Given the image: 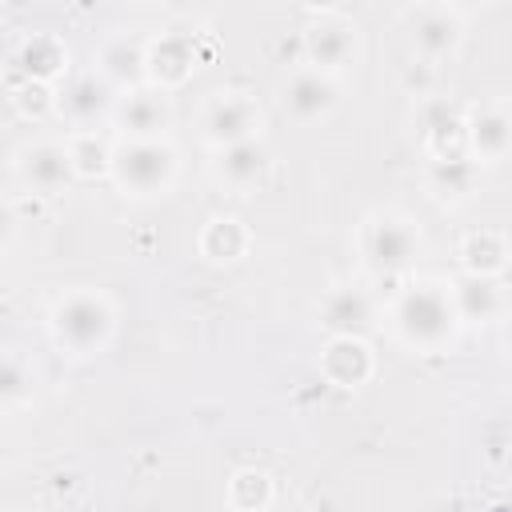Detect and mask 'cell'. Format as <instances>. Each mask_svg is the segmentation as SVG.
Returning <instances> with one entry per match:
<instances>
[{"label": "cell", "instance_id": "1", "mask_svg": "<svg viewBox=\"0 0 512 512\" xmlns=\"http://www.w3.org/2000/svg\"><path fill=\"white\" fill-rule=\"evenodd\" d=\"M112 324H116V308L96 288H76V292L60 296L52 308V336H56V344H64L76 356L100 352L112 336Z\"/></svg>", "mask_w": 512, "mask_h": 512}, {"label": "cell", "instance_id": "2", "mask_svg": "<svg viewBox=\"0 0 512 512\" xmlns=\"http://www.w3.org/2000/svg\"><path fill=\"white\" fill-rule=\"evenodd\" d=\"M456 320H460V312L452 304V292L448 288H436V284H416L396 304V328H400V336L412 340V344H424V348L448 340L452 328H456Z\"/></svg>", "mask_w": 512, "mask_h": 512}, {"label": "cell", "instance_id": "3", "mask_svg": "<svg viewBox=\"0 0 512 512\" xmlns=\"http://www.w3.org/2000/svg\"><path fill=\"white\" fill-rule=\"evenodd\" d=\"M176 172V152L168 140H120L112 148V176L124 192L148 196V192H164L168 180Z\"/></svg>", "mask_w": 512, "mask_h": 512}, {"label": "cell", "instance_id": "4", "mask_svg": "<svg viewBox=\"0 0 512 512\" xmlns=\"http://www.w3.org/2000/svg\"><path fill=\"white\" fill-rule=\"evenodd\" d=\"M420 248V236L400 216H372L364 224V256L376 272H400L412 264Z\"/></svg>", "mask_w": 512, "mask_h": 512}, {"label": "cell", "instance_id": "5", "mask_svg": "<svg viewBox=\"0 0 512 512\" xmlns=\"http://www.w3.org/2000/svg\"><path fill=\"white\" fill-rule=\"evenodd\" d=\"M256 124H260V108H256V100L244 96V92H220V96L204 108V132H208V140L220 144V148L256 136Z\"/></svg>", "mask_w": 512, "mask_h": 512}, {"label": "cell", "instance_id": "6", "mask_svg": "<svg viewBox=\"0 0 512 512\" xmlns=\"http://www.w3.org/2000/svg\"><path fill=\"white\" fill-rule=\"evenodd\" d=\"M16 172H20V180H24L28 188H36V192H56V188H64V184L76 176V164H72L68 144L40 140V144H32V148L20 152Z\"/></svg>", "mask_w": 512, "mask_h": 512}, {"label": "cell", "instance_id": "7", "mask_svg": "<svg viewBox=\"0 0 512 512\" xmlns=\"http://www.w3.org/2000/svg\"><path fill=\"white\" fill-rule=\"evenodd\" d=\"M284 112L296 120H316L336 104V80L320 68H296L284 84Z\"/></svg>", "mask_w": 512, "mask_h": 512}, {"label": "cell", "instance_id": "8", "mask_svg": "<svg viewBox=\"0 0 512 512\" xmlns=\"http://www.w3.org/2000/svg\"><path fill=\"white\" fill-rule=\"evenodd\" d=\"M412 24V40L424 56H444L460 44V16L444 4H416L404 12Z\"/></svg>", "mask_w": 512, "mask_h": 512}, {"label": "cell", "instance_id": "9", "mask_svg": "<svg viewBox=\"0 0 512 512\" xmlns=\"http://www.w3.org/2000/svg\"><path fill=\"white\" fill-rule=\"evenodd\" d=\"M304 52H308V68L332 72L356 52V28L344 20H320L304 32Z\"/></svg>", "mask_w": 512, "mask_h": 512}, {"label": "cell", "instance_id": "10", "mask_svg": "<svg viewBox=\"0 0 512 512\" xmlns=\"http://www.w3.org/2000/svg\"><path fill=\"white\" fill-rule=\"evenodd\" d=\"M112 108H116V96L100 72H84L72 84H64V92H60V112L72 116L76 124H92L96 116H104Z\"/></svg>", "mask_w": 512, "mask_h": 512}, {"label": "cell", "instance_id": "11", "mask_svg": "<svg viewBox=\"0 0 512 512\" xmlns=\"http://www.w3.org/2000/svg\"><path fill=\"white\" fill-rule=\"evenodd\" d=\"M116 120L128 132V140H156L160 128L168 124V104H164V96L136 88L116 100Z\"/></svg>", "mask_w": 512, "mask_h": 512}, {"label": "cell", "instance_id": "12", "mask_svg": "<svg viewBox=\"0 0 512 512\" xmlns=\"http://www.w3.org/2000/svg\"><path fill=\"white\" fill-rule=\"evenodd\" d=\"M368 320H372V300L360 288H336V292H328V300L320 308V324L332 336H360L368 328Z\"/></svg>", "mask_w": 512, "mask_h": 512}, {"label": "cell", "instance_id": "13", "mask_svg": "<svg viewBox=\"0 0 512 512\" xmlns=\"http://www.w3.org/2000/svg\"><path fill=\"white\" fill-rule=\"evenodd\" d=\"M324 372L332 384H364L368 372H372V356H368V344L360 336H332L328 348H324Z\"/></svg>", "mask_w": 512, "mask_h": 512}, {"label": "cell", "instance_id": "14", "mask_svg": "<svg viewBox=\"0 0 512 512\" xmlns=\"http://www.w3.org/2000/svg\"><path fill=\"white\" fill-rule=\"evenodd\" d=\"M216 172H220V180H228V184H236V188L256 184V180L268 172V148H264V140L248 136V140H236V144L220 148Z\"/></svg>", "mask_w": 512, "mask_h": 512}, {"label": "cell", "instance_id": "15", "mask_svg": "<svg viewBox=\"0 0 512 512\" xmlns=\"http://www.w3.org/2000/svg\"><path fill=\"white\" fill-rule=\"evenodd\" d=\"M144 72H148V52H144V44H136V40H128V36L104 40V48H100V76H104L108 84H132V80H140Z\"/></svg>", "mask_w": 512, "mask_h": 512}, {"label": "cell", "instance_id": "16", "mask_svg": "<svg viewBox=\"0 0 512 512\" xmlns=\"http://www.w3.org/2000/svg\"><path fill=\"white\" fill-rule=\"evenodd\" d=\"M468 140L476 148V156H504L512 148V116L500 104H488L480 112H472L468 120Z\"/></svg>", "mask_w": 512, "mask_h": 512}, {"label": "cell", "instance_id": "17", "mask_svg": "<svg viewBox=\"0 0 512 512\" xmlns=\"http://www.w3.org/2000/svg\"><path fill=\"white\" fill-rule=\"evenodd\" d=\"M448 292H452V304H456L460 320H488V316L500 308V292H496L492 276L464 272Z\"/></svg>", "mask_w": 512, "mask_h": 512}, {"label": "cell", "instance_id": "18", "mask_svg": "<svg viewBox=\"0 0 512 512\" xmlns=\"http://www.w3.org/2000/svg\"><path fill=\"white\" fill-rule=\"evenodd\" d=\"M148 72L156 84H180L192 72V40L188 36H164L148 48Z\"/></svg>", "mask_w": 512, "mask_h": 512}, {"label": "cell", "instance_id": "19", "mask_svg": "<svg viewBox=\"0 0 512 512\" xmlns=\"http://www.w3.org/2000/svg\"><path fill=\"white\" fill-rule=\"evenodd\" d=\"M64 60H68V48H64L56 36H28L24 48L16 52V64H20L36 84L48 80V76H56V72L64 68Z\"/></svg>", "mask_w": 512, "mask_h": 512}, {"label": "cell", "instance_id": "20", "mask_svg": "<svg viewBox=\"0 0 512 512\" xmlns=\"http://www.w3.org/2000/svg\"><path fill=\"white\" fill-rule=\"evenodd\" d=\"M244 244H248V232H244V224L232 220V216L208 220V228H204V236H200V248H204V256H212V260H236V256L244 252Z\"/></svg>", "mask_w": 512, "mask_h": 512}, {"label": "cell", "instance_id": "21", "mask_svg": "<svg viewBox=\"0 0 512 512\" xmlns=\"http://www.w3.org/2000/svg\"><path fill=\"white\" fill-rule=\"evenodd\" d=\"M460 256H464V268H468V272H476V276H492V272H500L508 248H504V240H500L496 232L480 228V232H472V236L460 244Z\"/></svg>", "mask_w": 512, "mask_h": 512}, {"label": "cell", "instance_id": "22", "mask_svg": "<svg viewBox=\"0 0 512 512\" xmlns=\"http://www.w3.org/2000/svg\"><path fill=\"white\" fill-rule=\"evenodd\" d=\"M68 152H72V164H76L80 176H92V172L112 168V148H108L96 132H80V136L68 144Z\"/></svg>", "mask_w": 512, "mask_h": 512}, {"label": "cell", "instance_id": "23", "mask_svg": "<svg viewBox=\"0 0 512 512\" xmlns=\"http://www.w3.org/2000/svg\"><path fill=\"white\" fill-rule=\"evenodd\" d=\"M432 180L440 184L444 196H448V192L460 196V192L472 188V180H476V164H472V160H460V156H440L436 168H432Z\"/></svg>", "mask_w": 512, "mask_h": 512}, {"label": "cell", "instance_id": "24", "mask_svg": "<svg viewBox=\"0 0 512 512\" xmlns=\"http://www.w3.org/2000/svg\"><path fill=\"white\" fill-rule=\"evenodd\" d=\"M420 124L428 132V140H452L464 124H460V112L448 104V100H428L420 108Z\"/></svg>", "mask_w": 512, "mask_h": 512}, {"label": "cell", "instance_id": "25", "mask_svg": "<svg viewBox=\"0 0 512 512\" xmlns=\"http://www.w3.org/2000/svg\"><path fill=\"white\" fill-rule=\"evenodd\" d=\"M228 492H232V504H236V508H248V512H252V508H264V504H268L272 484H268L264 472H252V468H248V472H236V476H232V488H228Z\"/></svg>", "mask_w": 512, "mask_h": 512}, {"label": "cell", "instance_id": "26", "mask_svg": "<svg viewBox=\"0 0 512 512\" xmlns=\"http://www.w3.org/2000/svg\"><path fill=\"white\" fill-rule=\"evenodd\" d=\"M28 372H24V360L16 356V352H8L4 356V364H0V396H4V404H16L24 392H28Z\"/></svg>", "mask_w": 512, "mask_h": 512}]
</instances>
